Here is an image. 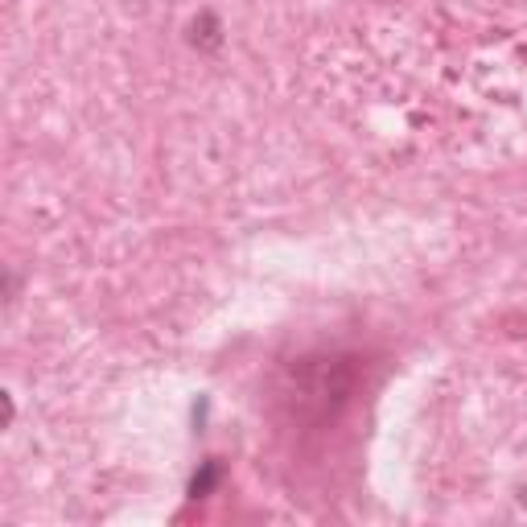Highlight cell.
Instances as JSON below:
<instances>
[{
  "label": "cell",
  "instance_id": "cell-1",
  "mask_svg": "<svg viewBox=\"0 0 527 527\" xmlns=\"http://www.w3.org/2000/svg\"><path fill=\"white\" fill-rule=\"evenodd\" d=\"M186 42H190L194 50H223V21H219V13L202 9V13L190 21V29H186Z\"/></svg>",
  "mask_w": 527,
  "mask_h": 527
},
{
  "label": "cell",
  "instance_id": "cell-2",
  "mask_svg": "<svg viewBox=\"0 0 527 527\" xmlns=\"http://www.w3.org/2000/svg\"><path fill=\"white\" fill-rule=\"evenodd\" d=\"M223 482V462L219 458H206L194 478H190V499H206V495H215V486Z\"/></svg>",
  "mask_w": 527,
  "mask_h": 527
},
{
  "label": "cell",
  "instance_id": "cell-3",
  "mask_svg": "<svg viewBox=\"0 0 527 527\" xmlns=\"http://www.w3.org/2000/svg\"><path fill=\"white\" fill-rule=\"evenodd\" d=\"M519 503H523V507H527V486H523V495H519Z\"/></svg>",
  "mask_w": 527,
  "mask_h": 527
}]
</instances>
